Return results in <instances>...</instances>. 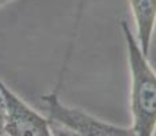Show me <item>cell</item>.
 Returning a JSON list of instances; mask_svg holds the SVG:
<instances>
[{"label":"cell","mask_w":156,"mask_h":136,"mask_svg":"<svg viewBox=\"0 0 156 136\" xmlns=\"http://www.w3.org/2000/svg\"><path fill=\"white\" fill-rule=\"evenodd\" d=\"M49 119L60 121L76 129L83 136H136L130 127H119L115 124L98 119L83 112L79 108H72L61 102L55 93L41 97Z\"/></svg>","instance_id":"cell-2"},{"label":"cell","mask_w":156,"mask_h":136,"mask_svg":"<svg viewBox=\"0 0 156 136\" xmlns=\"http://www.w3.org/2000/svg\"><path fill=\"white\" fill-rule=\"evenodd\" d=\"M0 91L5 106L7 136H52L48 117L29 106L0 78Z\"/></svg>","instance_id":"cell-3"},{"label":"cell","mask_w":156,"mask_h":136,"mask_svg":"<svg viewBox=\"0 0 156 136\" xmlns=\"http://www.w3.org/2000/svg\"><path fill=\"white\" fill-rule=\"evenodd\" d=\"M49 119V117H48ZM50 123V131H52V136H83L80 132H77L76 129L71 128V127L65 125V124L56 121V120L49 119Z\"/></svg>","instance_id":"cell-5"},{"label":"cell","mask_w":156,"mask_h":136,"mask_svg":"<svg viewBox=\"0 0 156 136\" xmlns=\"http://www.w3.org/2000/svg\"><path fill=\"white\" fill-rule=\"evenodd\" d=\"M129 7L136 25V40L148 56L156 27V0H129Z\"/></svg>","instance_id":"cell-4"},{"label":"cell","mask_w":156,"mask_h":136,"mask_svg":"<svg viewBox=\"0 0 156 136\" xmlns=\"http://www.w3.org/2000/svg\"><path fill=\"white\" fill-rule=\"evenodd\" d=\"M4 134H5V106L2 91H0V136H3Z\"/></svg>","instance_id":"cell-6"},{"label":"cell","mask_w":156,"mask_h":136,"mask_svg":"<svg viewBox=\"0 0 156 136\" xmlns=\"http://www.w3.org/2000/svg\"><path fill=\"white\" fill-rule=\"evenodd\" d=\"M12 2H15V0H0V8H3L4 6L10 4V3H12Z\"/></svg>","instance_id":"cell-7"},{"label":"cell","mask_w":156,"mask_h":136,"mask_svg":"<svg viewBox=\"0 0 156 136\" xmlns=\"http://www.w3.org/2000/svg\"><path fill=\"white\" fill-rule=\"evenodd\" d=\"M121 29L126 42L130 71V128L136 136H154L156 131V72L128 22L122 20Z\"/></svg>","instance_id":"cell-1"}]
</instances>
